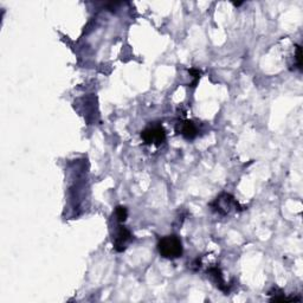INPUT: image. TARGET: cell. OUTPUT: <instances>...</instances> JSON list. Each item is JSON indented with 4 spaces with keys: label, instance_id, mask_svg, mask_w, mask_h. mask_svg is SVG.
<instances>
[{
    "label": "cell",
    "instance_id": "1",
    "mask_svg": "<svg viewBox=\"0 0 303 303\" xmlns=\"http://www.w3.org/2000/svg\"><path fill=\"white\" fill-rule=\"evenodd\" d=\"M157 250L163 258L175 259L181 257L183 254V243L178 236H166L161 238L157 243Z\"/></svg>",
    "mask_w": 303,
    "mask_h": 303
},
{
    "label": "cell",
    "instance_id": "2",
    "mask_svg": "<svg viewBox=\"0 0 303 303\" xmlns=\"http://www.w3.org/2000/svg\"><path fill=\"white\" fill-rule=\"evenodd\" d=\"M141 138L146 145L160 146L166 141V132L161 126H152L141 133Z\"/></svg>",
    "mask_w": 303,
    "mask_h": 303
},
{
    "label": "cell",
    "instance_id": "3",
    "mask_svg": "<svg viewBox=\"0 0 303 303\" xmlns=\"http://www.w3.org/2000/svg\"><path fill=\"white\" fill-rule=\"evenodd\" d=\"M212 208H213V211L218 212V213L223 214V216H225L230 212L232 207H235L236 210H237V207L241 208V206L236 201L235 198L231 195H222L219 197V198H217L216 201L211 204Z\"/></svg>",
    "mask_w": 303,
    "mask_h": 303
},
{
    "label": "cell",
    "instance_id": "4",
    "mask_svg": "<svg viewBox=\"0 0 303 303\" xmlns=\"http://www.w3.org/2000/svg\"><path fill=\"white\" fill-rule=\"evenodd\" d=\"M133 236L132 233L127 227L120 225L117 227V232L116 236H115V241H114V249L119 252H122V251L126 250L127 245L130 241H132Z\"/></svg>",
    "mask_w": 303,
    "mask_h": 303
},
{
    "label": "cell",
    "instance_id": "5",
    "mask_svg": "<svg viewBox=\"0 0 303 303\" xmlns=\"http://www.w3.org/2000/svg\"><path fill=\"white\" fill-rule=\"evenodd\" d=\"M177 132L179 134L184 136L186 140H193L197 135H198V129L195 123L192 121H183V122H179L177 126Z\"/></svg>",
    "mask_w": 303,
    "mask_h": 303
},
{
    "label": "cell",
    "instance_id": "6",
    "mask_svg": "<svg viewBox=\"0 0 303 303\" xmlns=\"http://www.w3.org/2000/svg\"><path fill=\"white\" fill-rule=\"evenodd\" d=\"M208 274L211 275L212 278H213L214 282L217 283V286L219 287L220 290H224V292H227V288L225 286V282H224L222 271H220L219 268H217V266H214V268H211L207 270Z\"/></svg>",
    "mask_w": 303,
    "mask_h": 303
},
{
    "label": "cell",
    "instance_id": "7",
    "mask_svg": "<svg viewBox=\"0 0 303 303\" xmlns=\"http://www.w3.org/2000/svg\"><path fill=\"white\" fill-rule=\"evenodd\" d=\"M115 216H116V219L120 223H125L127 217H128V211H127L125 206H117L116 210H115Z\"/></svg>",
    "mask_w": 303,
    "mask_h": 303
},
{
    "label": "cell",
    "instance_id": "8",
    "mask_svg": "<svg viewBox=\"0 0 303 303\" xmlns=\"http://www.w3.org/2000/svg\"><path fill=\"white\" fill-rule=\"evenodd\" d=\"M296 63H298V68L301 70L302 69V50L300 45H296Z\"/></svg>",
    "mask_w": 303,
    "mask_h": 303
},
{
    "label": "cell",
    "instance_id": "9",
    "mask_svg": "<svg viewBox=\"0 0 303 303\" xmlns=\"http://www.w3.org/2000/svg\"><path fill=\"white\" fill-rule=\"evenodd\" d=\"M189 72L195 77V82L192 83V87H196V84L198 83L199 78H201V71H199L198 69H190Z\"/></svg>",
    "mask_w": 303,
    "mask_h": 303
}]
</instances>
